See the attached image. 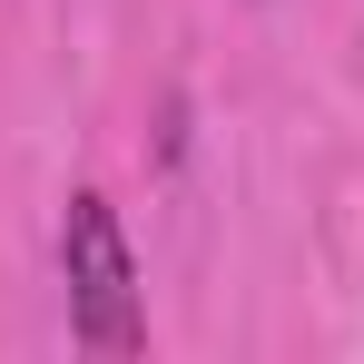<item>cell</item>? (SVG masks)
<instances>
[{
    "mask_svg": "<svg viewBox=\"0 0 364 364\" xmlns=\"http://www.w3.org/2000/svg\"><path fill=\"white\" fill-rule=\"evenodd\" d=\"M60 276H69V335L89 355H138L148 345V305H138V256L109 197H69L60 217Z\"/></svg>",
    "mask_w": 364,
    "mask_h": 364,
    "instance_id": "obj_1",
    "label": "cell"
}]
</instances>
